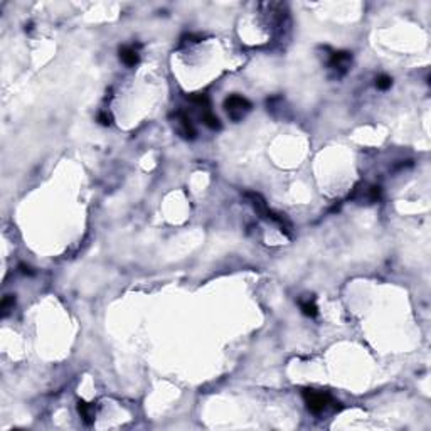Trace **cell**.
<instances>
[{"label":"cell","mask_w":431,"mask_h":431,"mask_svg":"<svg viewBox=\"0 0 431 431\" xmlns=\"http://www.w3.org/2000/svg\"><path fill=\"white\" fill-rule=\"evenodd\" d=\"M246 199L249 200V204L253 206V209L256 211L259 216H261L263 219H266V221L270 222H275V224L280 226V229H281V233H285L286 236H292V224H290L288 221L285 219V216L275 213L273 209H270L266 204V200H264L261 195L258 194V192H246Z\"/></svg>","instance_id":"obj_1"},{"label":"cell","mask_w":431,"mask_h":431,"mask_svg":"<svg viewBox=\"0 0 431 431\" xmlns=\"http://www.w3.org/2000/svg\"><path fill=\"white\" fill-rule=\"evenodd\" d=\"M302 396H303V401H305V404H307L308 411L313 414H322L323 411H327L330 406H335V404H337L334 399H332L330 394L315 391V389H303Z\"/></svg>","instance_id":"obj_2"},{"label":"cell","mask_w":431,"mask_h":431,"mask_svg":"<svg viewBox=\"0 0 431 431\" xmlns=\"http://www.w3.org/2000/svg\"><path fill=\"white\" fill-rule=\"evenodd\" d=\"M224 109L233 122H239V120H243L244 116H246V113L249 111V109H251V103H249L244 96L231 94V96L226 98Z\"/></svg>","instance_id":"obj_3"},{"label":"cell","mask_w":431,"mask_h":431,"mask_svg":"<svg viewBox=\"0 0 431 431\" xmlns=\"http://www.w3.org/2000/svg\"><path fill=\"white\" fill-rule=\"evenodd\" d=\"M350 63H352V54L347 51H337L328 59V67L334 71L337 76H344L349 71Z\"/></svg>","instance_id":"obj_4"},{"label":"cell","mask_w":431,"mask_h":431,"mask_svg":"<svg viewBox=\"0 0 431 431\" xmlns=\"http://www.w3.org/2000/svg\"><path fill=\"white\" fill-rule=\"evenodd\" d=\"M173 127H175V131L182 138H185V140H194L195 138V128H194V125H192L187 113H184V111L175 113V122H173Z\"/></svg>","instance_id":"obj_5"},{"label":"cell","mask_w":431,"mask_h":431,"mask_svg":"<svg viewBox=\"0 0 431 431\" xmlns=\"http://www.w3.org/2000/svg\"><path fill=\"white\" fill-rule=\"evenodd\" d=\"M78 413H79V416H81L83 421H85V425L91 426L94 423V414H96V411H94L93 404L86 403V401H78Z\"/></svg>","instance_id":"obj_6"},{"label":"cell","mask_w":431,"mask_h":431,"mask_svg":"<svg viewBox=\"0 0 431 431\" xmlns=\"http://www.w3.org/2000/svg\"><path fill=\"white\" fill-rule=\"evenodd\" d=\"M120 59H122L123 64H127V66H135V64H138L140 61V56L137 52V49L131 47V46H123L120 47Z\"/></svg>","instance_id":"obj_7"},{"label":"cell","mask_w":431,"mask_h":431,"mask_svg":"<svg viewBox=\"0 0 431 431\" xmlns=\"http://www.w3.org/2000/svg\"><path fill=\"white\" fill-rule=\"evenodd\" d=\"M200 118H202V123L206 125L207 128H211V130H219V128H221V122H219V118L214 115V113L209 111V108L204 109V113H202V116H200Z\"/></svg>","instance_id":"obj_8"},{"label":"cell","mask_w":431,"mask_h":431,"mask_svg":"<svg viewBox=\"0 0 431 431\" xmlns=\"http://www.w3.org/2000/svg\"><path fill=\"white\" fill-rule=\"evenodd\" d=\"M300 308H302V312H303V315L312 317V319L319 315V308H317V305H315V302H313V300L300 302Z\"/></svg>","instance_id":"obj_9"},{"label":"cell","mask_w":431,"mask_h":431,"mask_svg":"<svg viewBox=\"0 0 431 431\" xmlns=\"http://www.w3.org/2000/svg\"><path fill=\"white\" fill-rule=\"evenodd\" d=\"M14 305H16V297L14 295H5L2 300V305H0V310H2V317L9 315L10 310H14Z\"/></svg>","instance_id":"obj_10"},{"label":"cell","mask_w":431,"mask_h":431,"mask_svg":"<svg viewBox=\"0 0 431 431\" xmlns=\"http://www.w3.org/2000/svg\"><path fill=\"white\" fill-rule=\"evenodd\" d=\"M189 101H191V103H194L195 107H199V108H204V109H207L209 108V98L206 96V94H192V96H189Z\"/></svg>","instance_id":"obj_11"},{"label":"cell","mask_w":431,"mask_h":431,"mask_svg":"<svg viewBox=\"0 0 431 431\" xmlns=\"http://www.w3.org/2000/svg\"><path fill=\"white\" fill-rule=\"evenodd\" d=\"M376 86H377V89H381V91H388V89L392 86L391 76H388V74H381V76H377L376 78Z\"/></svg>","instance_id":"obj_12"},{"label":"cell","mask_w":431,"mask_h":431,"mask_svg":"<svg viewBox=\"0 0 431 431\" xmlns=\"http://www.w3.org/2000/svg\"><path fill=\"white\" fill-rule=\"evenodd\" d=\"M98 122H100V125H103V127H109V125H111V122H113L111 113H108V111L98 113Z\"/></svg>","instance_id":"obj_13"},{"label":"cell","mask_w":431,"mask_h":431,"mask_svg":"<svg viewBox=\"0 0 431 431\" xmlns=\"http://www.w3.org/2000/svg\"><path fill=\"white\" fill-rule=\"evenodd\" d=\"M19 270H21L22 275H29V277H32V275H34V270H32L31 266H29V264L21 263V264H19Z\"/></svg>","instance_id":"obj_14"}]
</instances>
